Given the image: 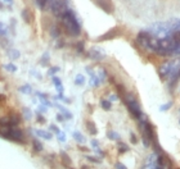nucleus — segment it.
<instances>
[{"mask_svg":"<svg viewBox=\"0 0 180 169\" xmlns=\"http://www.w3.org/2000/svg\"><path fill=\"white\" fill-rule=\"evenodd\" d=\"M19 91L23 92V94H31L32 92V87L28 83H26V85H23V86L19 87Z\"/></svg>","mask_w":180,"mask_h":169,"instance_id":"24","label":"nucleus"},{"mask_svg":"<svg viewBox=\"0 0 180 169\" xmlns=\"http://www.w3.org/2000/svg\"><path fill=\"white\" fill-rule=\"evenodd\" d=\"M115 167H116V169H127V168L125 167V165L122 164V163H117V164L115 165Z\"/></svg>","mask_w":180,"mask_h":169,"instance_id":"44","label":"nucleus"},{"mask_svg":"<svg viewBox=\"0 0 180 169\" xmlns=\"http://www.w3.org/2000/svg\"><path fill=\"white\" fill-rule=\"evenodd\" d=\"M86 159H88L89 161H91V163H101V160H99V159L93 158V156H90V155H86Z\"/></svg>","mask_w":180,"mask_h":169,"instance_id":"38","label":"nucleus"},{"mask_svg":"<svg viewBox=\"0 0 180 169\" xmlns=\"http://www.w3.org/2000/svg\"><path fill=\"white\" fill-rule=\"evenodd\" d=\"M59 19L62 26L64 27V30H66V32L70 36H79L81 34V23H80L75 10L68 8L59 17Z\"/></svg>","mask_w":180,"mask_h":169,"instance_id":"1","label":"nucleus"},{"mask_svg":"<svg viewBox=\"0 0 180 169\" xmlns=\"http://www.w3.org/2000/svg\"><path fill=\"white\" fill-rule=\"evenodd\" d=\"M130 141L133 145L138 144V138H136V135H135V133H130Z\"/></svg>","mask_w":180,"mask_h":169,"instance_id":"36","label":"nucleus"},{"mask_svg":"<svg viewBox=\"0 0 180 169\" xmlns=\"http://www.w3.org/2000/svg\"><path fill=\"white\" fill-rule=\"evenodd\" d=\"M60 158H62V161L64 165H67V167L72 165V160H71V158L68 156V154H66L64 151H60Z\"/></svg>","mask_w":180,"mask_h":169,"instance_id":"14","label":"nucleus"},{"mask_svg":"<svg viewBox=\"0 0 180 169\" xmlns=\"http://www.w3.org/2000/svg\"><path fill=\"white\" fill-rule=\"evenodd\" d=\"M86 129H88V132L90 133L91 136H95L96 133H98V129H96V127H95V124L93 122H86Z\"/></svg>","mask_w":180,"mask_h":169,"instance_id":"13","label":"nucleus"},{"mask_svg":"<svg viewBox=\"0 0 180 169\" xmlns=\"http://www.w3.org/2000/svg\"><path fill=\"white\" fill-rule=\"evenodd\" d=\"M79 149L80 150H82V151H89V149L85 147V146H79Z\"/></svg>","mask_w":180,"mask_h":169,"instance_id":"45","label":"nucleus"},{"mask_svg":"<svg viewBox=\"0 0 180 169\" xmlns=\"http://www.w3.org/2000/svg\"><path fill=\"white\" fill-rule=\"evenodd\" d=\"M4 1H6V3H8V4H12V3H13V0H4Z\"/></svg>","mask_w":180,"mask_h":169,"instance_id":"46","label":"nucleus"},{"mask_svg":"<svg viewBox=\"0 0 180 169\" xmlns=\"http://www.w3.org/2000/svg\"><path fill=\"white\" fill-rule=\"evenodd\" d=\"M90 144H91L93 149H94V150H95L96 154H99L102 158H104V152H103V151L101 150V149H99V142L96 141V140H91V142H90Z\"/></svg>","mask_w":180,"mask_h":169,"instance_id":"15","label":"nucleus"},{"mask_svg":"<svg viewBox=\"0 0 180 169\" xmlns=\"http://www.w3.org/2000/svg\"><path fill=\"white\" fill-rule=\"evenodd\" d=\"M8 35V28L5 24H3V22H0V36H6Z\"/></svg>","mask_w":180,"mask_h":169,"instance_id":"28","label":"nucleus"},{"mask_svg":"<svg viewBox=\"0 0 180 169\" xmlns=\"http://www.w3.org/2000/svg\"><path fill=\"white\" fill-rule=\"evenodd\" d=\"M118 99H120V96H118V95H115V94H112V95L109 96L108 100H111V101H117Z\"/></svg>","mask_w":180,"mask_h":169,"instance_id":"41","label":"nucleus"},{"mask_svg":"<svg viewBox=\"0 0 180 169\" xmlns=\"http://www.w3.org/2000/svg\"><path fill=\"white\" fill-rule=\"evenodd\" d=\"M58 71H59V67H51V68H49V71H48V76L53 77L54 74L58 72Z\"/></svg>","mask_w":180,"mask_h":169,"instance_id":"34","label":"nucleus"},{"mask_svg":"<svg viewBox=\"0 0 180 169\" xmlns=\"http://www.w3.org/2000/svg\"><path fill=\"white\" fill-rule=\"evenodd\" d=\"M107 137L111 140V141H118V140H120V135L116 131H108Z\"/></svg>","mask_w":180,"mask_h":169,"instance_id":"21","label":"nucleus"},{"mask_svg":"<svg viewBox=\"0 0 180 169\" xmlns=\"http://www.w3.org/2000/svg\"><path fill=\"white\" fill-rule=\"evenodd\" d=\"M32 147H34V150L36 152H41L44 150V146L39 140H34V141H32Z\"/></svg>","mask_w":180,"mask_h":169,"instance_id":"17","label":"nucleus"},{"mask_svg":"<svg viewBox=\"0 0 180 169\" xmlns=\"http://www.w3.org/2000/svg\"><path fill=\"white\" fill-rule=\"evenodd\" d=\"M75 83L77 85V86H81V85L85 83V77L82 76V74H77V76L75 77Z\"/></svg>","mask_w":180,"mask_h":169,"instance_id":"25","label":"nucleus"},{"mask_svg":"<svg viewBox=\"0 0 180 169\" xmlns=\"http://www.w3.org/2000/svg\"><path fill=\"white\" fill-rule=\"evenodd\" d=\"M105 77H107V72H105V69H102L99 73V78H101V81H104Z\"/></svg>","mask_w":180,"mask_h":169,"instance_id":"37","label":"nucleus"},{"mask_svg":"<svg viewBox=\"0 0 180 169\" xmlns=\"http://www.w3.org/2000/svg\"><path fill=\"white\" fill-rule=\"evenodd\" d=\"M46 110H48V106H45L44 104H43V105L39 106V112H41V113H46Z\"/></svg>","mask_w":180,"mask_h":169,"instance_id":"42","label":"nucleus"},{"mask_svg":"<svg viewBox=\"0 0 180 169\" xmlns=\"http://www.w3.org/2000/svg\"><path fill=\"white\" fill-rule=\"evenodd\" d=\"M120 35V30H118L117 27L112 28V30H109L108 32H105L104 35H102L101 37H98V41H105V40H112V38H115L116 36H118Z\"/></svg>","mask_w":180,"mask_h":169,"instance_id":"8","label":"nucleus"},{"mask_svg":"<svg viewBox=\"0 0 180 169\" xmlns=\"http://www.w3.org/2000/svg\"><path fill=\"white\" fill-rule=\"evenodd\" d=\"M49 59H50L49 53H44L43 58H41V66H46V64L49 63Z\"/></svg>","mask_w":180,"mask_h":169,"instance_id":"27","label":"nucleus"},{"mask_svg":"<svg viewBox=\"0 0 180 169\" xmlns=\"http://www.w3.org/2000/svg\"><path fill=\"white\" fill-rule=\"evenodd\" d=\"M59 35H60V30L58 28V26H51L50 27V36L51 37H54V38H58L59 37Z\"/></svg>","mask_w":180,"mask_h":169,"instance_id":"19","label":"nucleus"},{"mask_svg":"<svg viewBox=\"0 0 180 169\" xmlns=\"http://www.w3.org/2000/svg\"><path fill=\"white\" fill-rule=\"evenodd\" d=\"M23 113H25V118L26 119H31V110L28 108H25L23 109Z\"/></svg>","mask_w":180,"mask_h":169,"instance_id":"35","label":"nucleus"},{"mask_svg":"<svg viewBox=\"0 0 180 169\" xmlns=\"http://www.w3.org/2000/svg\"><path fill=\"white\" fill-rule=\"evenodd\" d=\"M179 124H180V121H179Z\"/></svg>","mask_w":180,"mask_h":169,"instance_id":"47","label":"nucleus"},{"mask_svg":"<svg viewBox=\"0 0 180 169\" xmlns=\"http://www.w3.org/2000/svg\"><path fill=\"white\" fill-rule=\"evenodd\" d=\"M35 133L45 140H51V137H53L50 132H46V131H44V129H35Z\"/></svg>","mask_w":180,"mask_h":169,"instance_id":"12","label":"nucleus"},{"mask_svg":"<svg viewBox=\"0 0 180 169\" xmlns=\"http://www.w3.org/2000/svg\"><path fill=\"white\" fill-rule=\"evenodd\" d=\"M49 128H50V131H54L56 133H59V132H60V129L58 128L57 126H54V124H50V126H49Z\"/></svg>","mask_w":180,"mask_h":169,"instance_id":"40","label":"nucleus"},{"mask_svg":"<svg viewBox=\"0 0 180 169\" xmlns=\"http://www.w3.org/2000/svg\"><path fill=\"white\" fill-rule=\"evenodd\" d=\"M56 118H57V121H58V122H63L64 119H66L63 114H57V115H56Z\"/></svg>","mask_w":180,"mask_h":169,"instance_id":"43","label":"nucleus"},{"mask_svg":"<svg viewBox=\"0 0 180 169\" xmlns=\"http://www.w3.org/2000/svg\"><path fill=\"white\" fill-rule=\"evenodd\" d=\"M53 83L56 86V89L58 91V94H63V86H62V81H60L59 77L53 76Z\"/></svg>","mask_w":180,"mask_h":169,"instance_id":"11","label":"nucleus"},{"mask_svg":"<svg viewBox=\"0 0 180 169\" xmlns=\"http://www.w3.org/2000/svg\"><path fill=\"white\" fill-rule=\"evenodd\" d=\"M9 118H11V123H12L13 127H17L19 124V122H21V117H19V114H17V113L12 114Z\"/></svg>","mask_w":180,"mask_h":169,"instance_id":"18","label":"nucleus"},{"mask_svg":"<svg viewBox=\"0 0 180 169\" xmlns=\"http://www.w3.org/2000/svg\"><path fill=\"white\" fill-rule=\"evenodd\" d=\"M179 113H180V109H179Z\"/></svg>","mask_w":180,"mask_h":169,"instance_id":"48","label":"nucleus"},{"mask_svg":"<svg viewBox=\"0 0 180 169\" xmlns=\"http://www.w3.org/2000/svg\"><path fill=\"white\" fill-rule=\"evenodd\" d=\"M88 55L93 60H98V61H101V60H103L105 58V54L103 53V51L98 50V49H91V50H89Z\"/></svg>","mask_w":180,"mask_h":169,"instance_id":"9","label":"nucleus"},{"mask_svg":"<svg viewBox=\"0 0 180 169\" xmlns=\"http://www.w3.org/2000/svg\"><path fill=\"white\" fill-rule=\"evenodd\" d=\"M22 18L25 19L26 23H31V12L28 10V9H23L22 10Z\"/></svg>","mask_w":180,"mask_h":169,"instance_id":"20","label":"nucleus"},{"mask_svg":"<svg viewBox=\"0 0 180 169\" xmlns=\"http://www.w3.org/2000/svg\"><path fill=\"white\" fill-rule=\"evenodd\" d=\"M9 57H11V59L15 60V59H18V58L21 57V54H19L18 50H11L9 51Z\"/></svg>","mask_w":180,"mask_h":169,"instance_id":"26","label":"nucleus"},{"mask_svg":"<svg viewBox=\"0 0 180 169\" xmlns=\"http://www.w3.org/2000/svg\"><path fill=\"white\" fill-rule=\"evenodd\" d=\"M48 8L57 18H59L68 9V0H53V3Z\"/></svg>","mask_w":180,"mask_h":169,"instance_id":"4","label":"nucleus"},{"mask_svg":"<svg viewBox=\"0 0 180 169\" xmlns=\"http://www.w3.org/2000/svg\"><path fill=\"white\" fill-rule=\"evenodd\" d=\"M54 106H57V108L59 109L60 112H62V114L64 115V118H66V119H72V113H71L70 110H67L66 108H64V106H62L60 104H58V103L54 104Z\"/></svg>","mask_w":180,"mask_h":169,"instance_id":"10","label":"nucleus"},{"mask_svg":"<svg viewBox=\"0 0 180 169\" xmlns=\"http://www.w3.org/2000/svg\"><path fill=\"white\" fill-rule=\"evenodd\" d=\"M99 85H101V78H99L96 74L90 76V86L91 87H98Z\"/></svg>","mask_w":180,"mask_h":169,"instance_id":"16","label":"nucleus"},{"mask_svg":"<svg viewBox=\"0 0 180 169\" xmlns=\"http://www.w3.org/2000/svg\"><path fill=\"white\" fill-rule=\"evenodd\" d=\"M0 137H4L6 140H11L14 142H25L23 132L18 128V127H6V128L0 129Z\"/></svg>","mask_w":180,"mask_h":169,"instance_id":"3","label":"nucleus"},{"mask_svg":"<svg viewBox=\"0 0 180 169\" xmlns=\"http://www.w3.org/2000/svg\"><path fill=\"white\" fill-rule=\"evenodd\" d=\"M4 68L6 71H9V72H15V71H17V67L14 66V64L13 63H9V64H5L4 66Z\"/></svg>","mask_w":180,"mask_h":169,"instance_id":"32","label":"nucleus"},{"mask_svg":"<svg viewBox=\"0 0 180 169\" xmlns=\"http://www.w3.org/2000/svg\"><path fill=\"white\" fill-rule=\"evenodd\" d=\"M57 138H58V141H59V142H66V140H67L66 133L60 131L59 133H57Z\"/></svg>","mask_w":180,"mask_h":169,"instance_id":"30","label":"nucleus"},{"mask_svg":"<svg viewBox=\"0 0 180 169\" xmlns=\"http://www.w3.org/2000/svg\"><path fill=\"white\" fill-rule=\"evenodd\" d=\"M72 136H73V138H75L76 141L79 142V144H84V142H86V138L84 137V136L80 132H73Z\"/></svg>","mask_w":180,"mask_h":169,"instance_id":"22","label":"nucleus"},{"mask_svg":"<svg viewBox=\"0 0 180 169\" xmlns=\"http://www.w3.org/2000/svg\"><path fill=\"white\" fill-rule=\"evenodd\" d=\"M169 87H170V90H172L174 87H175V85H176V82L180 80V63H179V66L175 68V71L170 74L169 77Z\"/></svg>","mask_w":180,"mask_h":169,"instance_id":"7","label":"nucleus"},{"mask_svg":"<svg viewBox=\"0 0 180 169\" xmlns=\"http://www.w3.org/2000/svg\"><path fill=\"white\" fill-rule=\"evenodd\" d=\"M94 3L96 5L99 6V8L102 9L103 12L108 13V14H111V13H113L115 10V6H113V3L111 1V0H94Z\"/></svg>","mask_w":180,"mask_h":169,"instance_id":"6","label":"nucleus"},{"mask_svg":"<svg viewBox=\"0 0 180 169\" xmlns=\"http://www.w3.org/2000/svg\"><path fill=\"white\" fill-rule=\"evenodd\" d=\"M122 99H124V103H125V105H126V108L129 109V112H130V114L133 115L138 122L141 121L143 118H146L144 113L141 112V109H140V105H139V103H138V100L135 99L131 94L126 92L122 96Z\"/></svg>","mask_w":180,"mask_h":169,"instance_id":"2","label":"nucleus"},{"mask_svg":"<svg viewBox=\"0 0 180 169\" xmlns=\"http://www.w3.org/2000/svg\"><path fill=\"white\" fill-rule=\"evenodd\" d=\"M171 108H172V101H169V103L163 104V105H161L160 106V110H161V112H166V110H169V109H171Z\"/></svg>","mask_w":180,"mask_h":169,"instance_id":"29","label":"nucleus"},{"mask_svg":"<svg viewBox=\"0 0 180 169\" xmlns=\"http://www.w3.org/2000/svg\"><path fill=\"white\" fill-rule=\"evenodd\" d=\"M117 149H118V152H120V154H122V152H126L129 150L127 145H125V144H118L117 145Z\"/></svg>","mask_w":180,"mask_h":169,"instance_id":"31","label":"nucleus"},{"mask_svg":"<svg viewBox=\"0 0 180 169\" xmlns=\"http://www.w3.org/2000/svg\"><path fill=\"white\" fill-rule=\"evenodd\" d=\"M36 119H37V122H40V123H44V122H45V118H44V117L41 115L39 112L36 113Z\"/></svg>","mask_w":180,"mask_h":169,"instance_id":"39","label":"nucleus"},{"mask_svg":"<svg viewBox=\"0 0 180 169\" xmlns=\"http://www.w3.org/2000/svg\"><path fill=\"white\" fill-rule=\"evenodd\" d=\"M101 106H102V109H104V110H111L112 101H111V100H104V99H103L101 101Z\"/></svg>","mask_w":180,"mask_h":169,"instance_id":"23","label":"nucleus"},{"mask_svg":"<svg viewBox=\"0 0 180 169\" xmlns=\"http://www.w3.org/2000/svg\"><path fill=\"white\" fill-rule=\"evenodd\" d=\"M75 47H76L77 53H82V51H84V41H79L75 45Z\"/></svg>","mask_w":180,"mask_h":169,"instance_id":"33","label":"nucleus"},{"mask_svg":"<svg viewBox=\"0 0 180 169\" xmlns=\"http://www.w3.org/2000/svg\"><path fill=\"white\" fill-rule=\"evenodd\" d=\"M179 63H180V60H170L163 64V66H161L158 69L160 76L162 77V78H167V77L175 71V68L179 66Z\"/></svg>","mask_w":180,"mask_h":169,"instance_id":"5","label":"nucleus"}]
</instances>
